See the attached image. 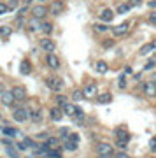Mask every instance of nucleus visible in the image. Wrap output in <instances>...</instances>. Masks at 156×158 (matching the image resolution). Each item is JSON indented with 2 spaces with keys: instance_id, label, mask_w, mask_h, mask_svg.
<instances>
[{
  "instance_id": "nucleus-33",
  "label": "nucleus",
  "mask_w": 156,
  "mask_h": 158,
  "mask_svg": "<svg viewBox=\"0 0 156 158\" xmlns=\"http://www.w3.org/2000/svg\"><path fill=\"white\" fill-rule=\"evenodd\" d=\"M27 11H28V7H27V6H25V7H21V9L18 11V14H16V19H18V21H21L23 18H25V14H27Z\"/></svg>"
},
{
  "instance_id": "nucleus-45",
  "label": "nucleus",
  "mask_w": 156,
  "mask_h": 158,
  "mask_svg": "<svg viewBox=\"0 0 156 158\" xmlns=\"http://www.w3.org/2000/svg\"><path fill=\"white\" fill-rule=\"evenodd\" d=\"M116 146L119 148L121 151H125V149H126V146H128V144H126V142H119V141H116Z\"/></svg>"
},
{
  "instance_id": "nucleus-31",
  "label": "nucleus",
  "mask_w": 156,
  "mask_h": 158,
  "mask_svg": "<svg viewBox=\"0 0 156 158\" xmlns=\"http://www.w3.org/2000/svg\"><path fill=\"white\" fill-rule=\"evenodd\" d=\"M74 119H76V123H77V125H83L84 123V113L81 111V109H79V113L74 116Z\"/></svg>"
},
{
  "instance_id": "nucleus-56",
  "label": "nucleus",
  "mask_w": 156,
  "mask_h": 158,
  "mask_svg": "<svg viewBox=\"0 0 156 158\" xmlns=\"http://www.w3.org/2000/svg\"><path fill=\"white\" fill-rule=\"evenodd\" d=\"M149 158H156V156H149Z\"/></svg>"
},
{
  "instance_id": "nucleus-23",
  "label": "nucleus",
  "mask_w": 156,
  "mask_h": 158,
  "mask_svg": "<svg viewBox=\"0 0 156 158\" xmlns=\"http://www.w3.org/2000/svg\"><path fill=\"white\" fill-rule=\"evenodd\" d=\"M46 146L49 148V149H58V146H60V139H58V137H49V139L46 141Z\"/></svg>"
},
{
  "instance_id": "nucleus-47",
  "label": "nucleus",
  "mask_w": 156,
  "mask_h": 158,
  "mask_svg": "<svg viewBox=\"0 0 156 158\" xmlns=\"http://www.w3.org/2000/svg\"><path fill=\"white\" fill-rule=\"evenodd\" d=\"M132 7H137V6H142V0H130L128 2Z\"/></svg>"
},
{
  "instance_id": "nucleus-53",
  "label": "nucleus",
  "mask_w": 156,
  "mask_h": 158,
  "mask_svg": "<svg viewBox=\"0 0 156 158\" xmlns=\"http://www.w3.org/2000/svg\"><path fill=\"white\" fill-rule=\"evenodd\" d=\"M2 93H4V86L0 85V95H2Z\"/></svg>"
},
{
  "instance_id": "nucleus-6",
  "label": "nucleus",
  "mask_w": 156,
  "mask_h": 158,
  "mask_svg": "<svg viewBox=\"0 0 156 158\" xmlns=\"http://www.w3.org/2000/svg\"><path fill=\"white\" fill-rule=\"evenodd\" d=\"M47 12H49V7H46V6L32 7V16H34L35 19H44V18L47 16Z\"/></svg>"
},
{
  "instance_id": "nucleus-54",
  "label": "nucleus",
  "mask_w": 156,
  "mask_h": 158,
  "mask_svg": "<svg viewBox=\"0 0 156 158\" xmlns=\"http://www.w3.org/2000/svg\"><path fill=\"white\" fill-rule=\"evenodd\" d=\"M151 44H153V48H154V49H156V40H153V42H151Z\"/></svg>"
},
{
  "instance_id": "nucleus-5",
  "label": "nucleus",
  "mask_w": 156,
  "mask_h": 158,
  "mask_svg": "<svg viewBox=\"0 0 156 158\" xmlns=\"http://www.w3.org/2000/svg\"><path fill=\"white\" fill-rule=\"evenodd\" d=\"M95 151L96 155H114V148L109 142H98L95 146Z\"/></svg>"
},
{
  "instance_id": "nucleus-3",
  "label": "nucleus",
  "mask_w": 156,
  "mask_h": 158,
  "mask_svg": "<svg viewBox=\"0 0 156 158\" xmlns=\"http://www.w3.org/2000/svg\"><path fill=\"white\" fill-rule=\"evenodd\" d=\"M12 118H14V121H18V123H25V121L30 119V111L25 109V107H18V109H14Z\"/></svg>"
},
{
  "instance_id": "nucleus-26",
  "label": "nucleus",
  "mask_w": 156,
  "mask_h": 158,
  "mask_svg": "<svg viewBox=\"0 0 156 158\" xmlns=\"http://www.w3.org/2000/svg\"><path fill=\"white\" fill-rule=\"evenodd\" d=\"M11 34H12V28L9 27V25H2V27H0V37L6 39V37H9Z\"/></svg>"
},
{
  "instance_id": "nucleus-21",
  "label": "nucleus",
  "mask_w": 156,
  "mask_h": 158,
  "mask_svg": "<svg viewBox=\"0 0 156 158\" xmlns=\"http://www.w3.org/2000/svg\"><path fill=\"white\" fill-rule=\"evenodd\" d=\"M95 70L98 74H105L107 70H109V65H107V62H104V60H98V62L95 63Z\"/></svg>"
},
{
  "instance_id": "nucleus-7",
  "label": "nucleus",
  "mask_w": 156,
  "mask_h": 158,
  "mask_svg": "<svg viewBox=\"0 0 156 158\" xmlns=\"http://www.w3.org/2000/svg\"><path fill=\"white\" fill-rule=\"evenodd\" d=\"M46 63H47V67L53 69V70H58V69H60V58L56 56L55 53H47V56H46Z\"/></svg>"
},
{
  "instance_id": "nucleus-19",
  "label": "nucleus",
  "mask_w": 156,
  "mask_h": 158,
  "mask_svg": "<svg viewBox=\"0 0 156 158\" xmlns=\"http://www.w3.org/2000/svg\"><path fill=\"white\" fill-rule=\"evenodd\" d=\"M153 51H154V48H153V44H151V42H147V44L140 46V49H139V55H140V56H147V55H151Z\"/></svg>"
},
{
  "instance_id": "nucleus-46",
  "label": "nucleus",
  "mask_w": 156,
  "mask_h": 158,
  "mask_svg": "<svg viewBox=\"0 0 156 158\" xmlns=\"http://www.w3.org/2000/svg\"><path fill=\"white\" fill-rule=\"evenodd\" d=\"M16 7H18V0H11L9 2V11H14Z\"/></svg>"
},
{
  "instance_id": "nucleus-22",
  "label": "nucleus",
  "mask_w": 156,
  "mask_h": 158,
  "mask_svg": "<svg viewBox=\"0 0 156 158\" xmlns=\"http://www.w3.org/2000/svg\"><path fill=\"white\" fill-rule=\"evenodd\" d=\"M40 32L46 35H49L51 32H53V23L49 21H40Z\"/></svg>"
},
{
  "instance_id": "nucleus-34",
  "label": "nucleus",
  "mask_w": 156,
  "mask_h": 158,
  "mask_svg": "<svg viewBox=\"0 0 156 158\" xmlns=\"http://www.w3.org/2000/svg\"><path fill=\"white\" fill-rule=\"evenodd\" d=\"M47 156L49 158H61V153H60V149H49Z\"/></svg>"
},
{
  "instance_id": "nucleus-18",
  "label": "nucleus",
  "mask_w": 156,
  "mask_h": 158,
  "mask_svg": "<svg viewBox=\"0 0 156 158\" xmlns=\"http://www.w3.org/2000/svg\"><path fill=\"white\" fill-rule=\"evenodd\" d=\"M30 121H34V123H40L42 121V113L39 109H30Z\"/></svg>"
},
{
  "instance_id": "nucleus-20",
  "label": "nucleus",
  "mask_w": 156,
  "mask_h": 158,
  "mask_svg": "<svg viewBox=\"0 0 156 158\" xmlns=\"http://www.w3.org/2000/svg\"><path fill=\"white\" fill-rule=\"evenodd\" d=\"M19 72H21L23 76H28V74L32 72V63L28 62V60H23L21 65H19Z\"/></svg>"
},
{
  "instance_id": "nucleus-55",
  "label": "nucleus",
  "mask_w": 156,
  "mask_h": 158,
  "mask_svg": "<svg viewBox=\"0 0 156 158\" xmlns=\"http://www.w3.org/2000/svg\"><path fill=\"white\" fill-rule=\"evenodd\" d=\"M153 83H154V85H156V76H153Z\"/></svg>"
},
{
  "instance_id": "nucleus-40",
  "label": "nucleus",
  "mask_w": 156,
  "mask_h": 158,
  "mask_svg": "<svg viewBox=\"0 0 156 158\" xmlns=\"http://www.w3.org/2000/svg\"><path fill=\"white\" fill-rule=\"evenodd\" d=\"M149 149L153 153H156V137H153V139L149 141Z\"/></svg>"
},
{
  "instance_id": "nucleus-11",
  "label": "nucleus",
  "mask_w": 156,
  "mask_h": 158,
  "mask_svg": "<svg viewBox=\"0 0 156 158\" xmlns=\"http://www.w3.org/2000/svg\"><path fill=\"white\" fill-rule=\"evenodd\" d=\"M63 9H65L63 2H61V0H55V2L51 4V7H49V12L53 14V16H60L61 12H63Z\"/></svg>"
},
{
  "instance_id": "nucleus-35",
  "label": "nucleus",
  "mask_w": 156,
  "mask_h": 158,
  "mask_svg": "<svg viewBox=\"0 0 156 158\" xmlns=\"http://www.w3.org/2000/svg\"><path fill=\"white\" fill-rule=\"evenodd\" d=\"M93 28H95L96 32H107L109 27H107V25H102V23H95V27H93Z\"/></svg>"
},
{
  "instance_id": "nucleus-30",
  "label": "nucleus",
  "mask_w": 156,
  "mask_h": 158,
  "mask_svg": "<svg viewBox=\"0 0 156 158\" xmlns=\"http://www.w3.org/2000/svg\"><path fill=\"white\" fill-rule=\"evenodd\" d=\"M130 9H132V6H130L128 2H126V4H121V6L117 7V11H116V12H117V14H126Z\"/></svg>"
},
{
  "instance_id": "nucleus-15",
  "label": "nucleus",
  "mask_w": 156,
  "mask_h": 158,
  "mask_svg": "<svg viewBox=\"0 0 156 158\" xmlns=\"http://www.w3.org/2000/svg\"><path fill=\"white\" fill-rule=\"evenodd\" d=\"M12 93H14V98L16 100H25L27 98V90L23 86H14L12 88Z\"/></svg>"
},
{
  "instance_id": "nucleus-9",
  "label": "nucleus",
  "mask_w": 156,
  "mask_h": 158,
  "mask_svg": "<svg viewBox=\"0 0 156 158\" xmlns=\"http://www.w3.org/2000/svg\"><path fill=\"white\" fill-rule=\"evenodd\" d=\"M39 46H40V49H42V51H47V53H53V51L56 49V44H55V40L47 39V37H44V39H40Z\"/></svg>"
},
{
  "instance_id": "nucleus-13",
  "label": "nucleus",
  "mask_w": 156,
  "mask_h": 158,
  "mask_svg": "<svg viewBox=\"0 0 156 158\" xmlns=\"http://www.w3.org/2000/svg\"><path fill=\"white\" fill-rule=\"evenodd\" d=\"M142 91H144L146 97H156V85L153 81H147V83H144V86H142Z\"/></svg>"
},
{
  "instance_id": "nucleus-32",
  "label": "nucleus",
  "mask_w": 156,
  "mask_h": 158,
  "mask_svg": "<svg viewBox=\"0 0 156 158\" xmlns=\"http://www.w3.org/2000/svg\"><path fill=\"white\" fill-rule=\"evenodd\" d=\"M147 23H149L151 27H156V11L149 12V16H147Z\"/></svg>"
},
{
  "instance_id": "nucleus-41",
  "label": "nucleus",
  "mask_w": 156,
  "mask_h": 158,
  "mask_svg": "<svg viewBox=\"0 0 156 158\" xmlns=\"http://www.w3.org/2000/svg\"><path fill=\"white\" fill-rule=\"evenodd\" d=\"M114 158H132V156H130L126 151H119V153H116V156Z\"/></svg>"
},
{
  "instance_id": "nucleus-44",
  "label": "nucleus",
  "mask_w": 156,
  "mask_h": 158,
  "mask_svg": "<svg viewBox=\"0 0 156 158\" xmlns=\"http://www.w3.org/2000/svg\"><path fill=\"white\" fill-rule=\"evenodd\" d=\"M23 142L27 144V148H37V146H35V142L32 141V139H28V137H27V139H25V141H23Z\"/></svg>"
},
{
  "instance_id": "nucleus-37",
  "label": "nucleus",
  "mask_w": 156,
  "mask_h": 158,
  "mask_svg": "<svg viewBox=\"0 0 156 158\" xmlns=\"http://www.w3.org/2000/svg\"><path fill=\"white\" fill-rule=\"evenodd\" d=\"M60 135L63 137L65 141H67V139H68V135H70V130H68V128H65V127H63V128H60Z\"/></svg>"
},
{
  "instance_id": "nucleus-25",
  "label": "nucleus",
  "mask_w": 156,
  "mask_h": 158,
  "mask_svg": "<svg viewBox=\"0 0 156 158\" xmlns=\"http://www.w3.org/2000/svg\"><path fill=\"white\" fill-rule=\"evenodd\" d=\"M77 146H79V142H74V141H65V144H63V149H67V151L74 153V151H77Z\"/></svg>"
},
{
  "instance_id": "nucleus-42",
  "label": "nucleus",
  "mask_w": 156,
  "mask_h": 158,
  "mask_svg": "<svg viewBox=\"0 0 156 158\" xmlns=\"http://www.w3.org/2000/svg\"><path fill=\"white\" fill-rule=\"evenodd\" d=\"M7 155L11 158H18V153H16V149H12V148H7Z\"/></svg>"
},
{
  "instance_id": "nucleus-51",
  "label": "nucleus",
  "mask_w": 156,
  "mask_h": 158,
  "mask_svg": "<svg viewBox=\"0 0 156 158\" xmlns=\"http://www.w3.org/2000/svg\"><path fill=\"white\" fill-rule=\"evenodd\" d=\"M98 158H112V155H98Z\"/></svg>"
},
{
  "instance_id": "nucleus-29",
  "label": "nucleus",
  "mask_w": 156,
  "mask_h": 158,
  "mask_svg": "<svg viewBox=\"0 0 156 158\" xmlns=\"http://www.w3.org/2000/svg\"><path fill=\"white\" fill-rule=\"evenodd\" d=\"M84 97H86V95H84V91H83V90H74V91H72V98H74L76 102L83 100Z\"/></svg>"
},
{
  "instance_id": "nucleus-10",
  "label": "nucleus",
  "mask_w": 156,
  "mask_h": 158,
  "mask_svg": "<svg viewBox=\"0 0 156 158\" xmlns=\"http://www.w3.org/2000/svg\"><path fill=\"white\" fill-rule=\"evenodd\" d=\"M0 100H2V104H4V106L11 107L12 104L16 102V98H14V93H12V90H11V91H4V93L0 95Z\"/></svg>"
},
{
  "instance_id": "nucleus-39",
  "label": "nucleus",
  "mask_w": 156,
  "mask_h": 158,
  "mask_svg": "<svg viewBox=\"0 0 156 158\" xmlns=\"http://www.w3.org/2000/svg\"><path fill=\"white\" fill-rule=\"evenodd\" d=\"M67 141H74V142H79V134H76V132H70V135H68Z\"/></svg>"
},
{
  "instance_id": "nucleus-38",
  "label": "nucleus",
  "mask_w": 156,
  "mask_h": 158,
  "mask_svg": "<svg viewBox=\"0 0 156 158\" xmlns=\"http://www.w3.org/2000/svg\"><path fill=\"white\" fill-rule=\"evenodd\" d=\"M37 139H39V141H47V139H49V134H47V132H40V134H37Z\"/></svg>"
},
{
  "instance_id": "nucleus-28",
  "label": "nucleus",
  "mask_w": 156,
  "mask_h": 158,
  "mask_svg": "<svg viewBox=\"0 0 156 158\" xmlns=\"http://www.w3.org/2000/svg\"><path fill=\"white\" fill-rule=\"evenodd\" d=\"M55 102H56V106H58V107H63L65 104H68V100H67V97H65V95H56Z\"/></svg>"
},
{
  "instance_id": "nucleus-16",
  "label": "nucleus",
  "mask_w": 156,
  "mask_h": 158,
  "mask_svg": "<svg viewBox=\"0 0 156 158\" xmlns=\"http://www.w3.org/2000/svg\"><path fill=\"white\" fill-rule=\"evenodd\" d=\"M96 102H98V104H111L112 102V93H109V91L98 93V95H96Z\"/></svg>"
},
{
  "instance_id": "nucleus-8",
  "label": "nucleus",
  "mask_w": 156,
  "mask_h": 158,
  "mask_svg": "<svg viewBox=\"0 0 156 158\" xmlns=\"http://www.w3.org/2000/svg\"><path fill=\"white\" fill-rule=\"evenodd\" d=\"M114 14H116V12L112 11V9L105 7V9H102V11L98 12V18H100V21H104V23H111L112 19H114Z\"/></svg>"
},
{
  "instance_id": "nucleus-12",
  "label": "nucleus",
  "mask_w": 156,
  "mask_h": 158,
  "mask_svg": "<svg viewBox=\"0 0 156 158\" xmlns=\"http://www.w3.org/2000/svg\"><path fill=\"white\" fill-rule=\"evenodd\" d=\"M61 109H63V114H67V116L74 118V116L79 113V109H81V107H77L76 104H70V102H68V104H65V106H63Z\"/></svg>"
},
{
  "instance_id": "nucleus-1",
  "label": "nucleus",
  "mask_w": 156,
  "mask_h": 158,
  "mask_svg": "<svg viewBox=\"0 0 156 158\" xmlns=\"http://www.w3.org/2000/svg\"><path fill=\"white\" fill-rule=\"evenodd\" d=\"M46 85L53 91H61L65 88V81L61 77H58V76H49V77H46Z\"/></svg>"
},
{
  "instance_id": "nucleus-43",
  "label": "nucleus",
  "mask_w": 156,
  "mask_h": 158,
  "mask_svg": "<svg viewBox=\"0 0 156 158\" xmlns=\"http://www.w3.org/2000/svg\"><path fill=\"white\" fill-rule=\"evenodd\" d=\"M7 11H9V6H6V4H2V2H0V16H2V14H6Z\"/></svg>"
},
{
  "instance_id": "nucleus-57",
  "label": "nucleus",
  "mask_w": 156,
  "mask_h": 158,
  "mask_svg": "<svg viewBox=\"0 0 156 158\" xmlns=\"http://www.w3.org/2000/svg\"><path fill=\"white\" fill-rule=\"evenodd\" d=\"M40 158H46V156H40Z\"/></svg>"
},
{
  "instance_id": "nucleus-50",
  "label": "nucleus",
  "mask_w": 156,
  "mask_h": 158,
  "mask_svg": "<svg viewBox=\"0 0 156 158\" xmlns=\"http://www.w3.org/2000/svg\"><path fill=\"white\" fill-rule=\"evenodd\" d=\"M104 46H105V48H109V46H114V40H105V42H104Z\"/></svg>"
},
{
  "instance_id": "nucleus-27",
  "label": "nucleus",
  "mask_w": 156,
  "mask_h": 158,
  "mask_svg": "<svg viewBox=\"0 0 156 158\" xmlns=\"http://www.w3.org/2000/svg\"><path fill=\"white\" fill-rule=\"evenodd\" d=\"M2 132H4V135H7V137L19 135V132H18L16 128H12V127H6V128H2Z\"/></svg>"
},
{
  "instance_id": "nucleus-36",
  "label": "nucleus",
  "mask_w": 156,
  "mask_h": 158,
  "mask_svg": "<svg viewBox=\"0 0 156 158\" xmlns=\"http://www.w3.org/2000/svg\"><path fill=\"white\" fill-rule=\"evenodd\" d=\"M154 67H156V58H154V60H151V62L146 63V65H144V70H153Z\"/></svg>"
},
{
  "instance_id": "nucleus-48",
  "label": "nucleus",
  "mask_w": 156,
  "mask_h": 158,
  "mask_svg": "<svg viewBox=\"0 0 156 158\" xmlns=\"http://www.w3.org/2000/svg\"><path fill=\"white\" fill-rule=\"evenodd\" d=\"M16 148H18V149H19V151H25V149H28V148H27V144H25V142H18V144H16Z\"/></svg>"
},
{
  "instance_id": "nucleus-14",
  "label": "nucleus",
  "mask_w": 156,
  "mask_h": 158,
  "mask_svg": "<svg viewBox=\"0 0 156 158\" xmlns=\"http://www.w3.org/2000/svg\"><path fill=\"white\" fill-rule=\"evenodd\" d=\"M84 95L86 97H96L98 95V86L95 85V83H88V85L84 86Z\"/></svg>"
},
{
  "instance_id": "nucleus-24",
  "label": "nucleus",
  "mask_w": 156,
  "mask_h": 158,
  "mask_svg": "<svg viewBox=\"0 0 156 158\" xmlns=\"http://www.w3.org/2000/svg\"><path fill=\"white\" fill-rule=\"evenodd\" d=\"M126 86H128V79H126V74H121V76L117 77V88H119V90H126Z\"/></svg>"
},
{
  "instance_id": "nucleus-52",
  "label": "nucleus",
  "mask_w": 156,
  "mask_h": 158,
  "mask_svg": "<svg viewBox=\"0 0 156 158\" xmlns=\"http://www.w3.org/2000/svg\"><path fill=\"white\" fill-rule=\"evenodd\" d=\"M149 7H156V0H151V2H149Z\"/></svg>"
},
{
  "instance_id": "nucleus-49",
  "label": "nucleus",
  "mask_w": 156,
  "mask_h": 158,
  "mask_svg": "<svg viewBox=\"0 0 156 158\" xmlns=\"http://www.w3.org/2000/svg\"><path fill=\"white\" fill-rule=\"evenodd\" d=\"M123 74H126V76H130V74H133V69H132V67H126Z\"/></svg>"
},
{
  "instance_id": "nucleus-4",
  "label": "nucleus",
  "mask_w": 156,
  "mask_h": 158,
  "mask_svg": "<svg viewBox=\"0 0 156 158\" xmlns=\"http://www.w3.org/2000/svg\"><path fill=\"white\" fill-rule=\"evenodd\" d=\"M114 135H116V141H119V142H126L128 144L130 142V139H132V135H130V132L125 127H117L116 130H114Z\"/></svg>"
},
{
  "instance_id": "nucleus-2",
  "label": "nucleus",
  "mask_w": 156,
  "mask_h": 158,
  "mask_svg": "<svg viewBox=\"0 0 156 158\" xmlns=\"http://www.w3.org/2000/svg\"><path fill=\"white\" fill-rule=\"evenodd\" d=\"M130 27H132V23L130 21H123L116 27H112V35L114 37H123V35H126L130 32Z\"/></svg>"
},
{
  "instance_id": "nucleus-17",
  "label": "nucleus",
  "mask_w": 156,
  "mask_h": 158,
  "mask_svg": "<svg viewBox=\"0 0 156 158\" xmlns=\"http://www.w3.org/2000/svg\"><path fill=\"white\" fill-rule=\"evenodd\" d=\"M49 116H51V119H53V121H60V119L63 118V109L56 106V107H53V109H51Z\"/></svg>"
}]
</instances>
